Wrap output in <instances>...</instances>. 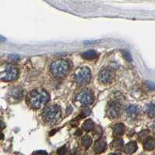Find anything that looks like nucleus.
Returning a JSON list of instances; mask_svg holds the SVG:
<instances>
[{"mask_svg": "<svg viewBox=\"0 0 155 155\" xmlns=\"http://www.w3.org/2000/svg\"><path fill=\"white\" fill-rule=\"evenodd\" d=\"M27 99L31 108L38 109L49 101V95L43 90H34L28 94Z\"/></svg>", "mask_w": 155, "mask_h": 155, "instance_id": "1", "label": "nucleus"}, {"mask_svg": "<svg viewBox=\"0 0 155 155\" xmlns=\"http://www.w3.org/2000/svg\"><path fill=\"white\" fill-rule=\"evenodd\" d=\"M143 147L145 150H151L154 149L155 147V140L154 139L150 137L145 140L143 143Z\"/></svg>", "mask_w": 155, "mask_h": 155, "instance_id": "12", "label": "nucleus"}, {"mask_svg": "<svg viewBox=\"0 0 155 155\" xmlns=\"http://www.w3.org/2000/svg\"><path fill=\"white\" fill-rule=\"evenodd\" d=\"M121 105L117 102H111L108 105V114L111 118H117L120 115Z\"/></svg>", "mask_w": 155, "mask_h": 155, "instance_id": "7", "label": "nucleus"}, {"mask_svg": "<svg viewBox=\"0 0 155 155\" xmlns=\"http://www.w3.org/2000/svg\"><path fill=\"white\" fill-rule=\"evenodd\" d=\"M126 112L128 116L133 118V117H136L137 115L139 112V109L135 105H129L126 107Z\"/></svg>", "mask_w": 155, "mask_h": 155, "instance_id": "10", "label": "nucleus"}, {"mask_svg": "<svg viewBox=\"0 0 155 155\" xmlns=\"http://www.w3.org/2000/svg\"><path fill=\"white\" fill-rule=\"evenodd\" d=\"M112 155H122V154H121L120 153H113Z\"/></svg>", "mask_w": 155, "mask_h": 155, "instance_id": "26", "label": "nucleus"}, {"mask_svg": "<svg viewBox=\"0 0 155 155\" xmlns=\"http://www.w3.org/2000/svg\"><path fill=\"white\" fill-rule=\"evenodd\" d=\"M94 128V122L91 119H87L84 122L83 124V129L85 131H91Z\"/></svg>", "mask_w": 155, "mask_h": 155, "instance_id": "15", "label": "nucleus"}, {"mask_svg": "<svg viewBox=\"0 0 155 155\" xmlns=\"http://www.w3.org/2000/svg\"><path fill=\"white\" fill-rule=\"evenodd\" d=\"M146 112L150 117H153L155 115V104L153 103L148 104L146 106Z\"/></svg>", "mask_w": 155, "mask_h": 155, "instance_id": "17", "label": "nucleus"}, {"mask_svg": "<svg viewBox=\"0 0 155 155\" xmlns=\"http://www.w3.org/2000/svg\"><path fill=\"white\" fill-rule=\"evenodd\" d=\"M147 87L150 90H154L155 89V84L153 82H150V81H147Z\"/></svg>", "mask_w": 155, "mask_h": 155, "instance_id": "22", "label": "nucleus"}, {"mask_svg": "<svg viewBox=\"0 0 155 155\" xmlns=\"http://www.w3.org/2000/svg\"><path fill=\"white\" fill-rule=\"evenodd\" d=\"M91 111L90 109H88V108L84 109V111L81 112V115H80V118H85V117H87V115H89L90 114H91Z\"/></svg>", "mask_w": 155, "mask_h": 155, "instance_id": "20", "label": "nucleus"}, {"mask_svg": "<svg viewBox=\"0 0 155 155\" xmlns=\"http://www.w3.org/2000/svg\"><path fill=\"white\" fill-rule=\"evenodd\" d=\"M137 143L133 141V142H130L127 143L125 147V152L127 153H133L137 150Z\"/></svg>", "mask_w": 155, "mask_h": 155, "instance_id": "13", "label": "nucleus"}, {"mask_svg": "<svg viewBox=\"0 0 155 155\" xmlns=\"http://www.w3.org/2000/svg\"><path fill=\"white\" fill-rule=\"evenodd\" d=\"M4 138V135L2 133H0V140H2Z\"/></svg>", "mask_w": 155, "mask_h": 155, "instance_id": "25", "label": "nucleus"}, {"mask_svg": "<svg viewBox=\"0 0 155 155\" xmlns=\"http://www.w3.org/2000/svg\"><path fill=\"white\" fill-rule=\"evenodd\" d=\"M9 97L11 100L20 101L23 97V91L20 87H14L9 92Z\"/></svg>", "mask_w": 155, "mask_h": 155, "instance_id": "9", "label": "nucleus"}, {"mask_svg": "<svg viewBox=\"0 0 155 155\" xmlns=\"http://www.w3.org/2000/svg\"><path fill=\"white\" fill-rule=\"evenodd\" d=\"M97 56V53L94 51V50H88V51H84L82 54V57L85 59H94Z\"/></svg>", "mask_w": 155, "mask_h": 155, "instance_id": "14", "label": "nucleus"}, {"mask_svg": "<svg viewBox=\"0 0 155 155\" xmlns=\"http://www.w3.org/2000/svg\"><path fill=\"white\" fill-rule=\"evenodd\" d=\"M123 145V141L122 140H115L113 142L111 143V146L112 147L116 148V149H119V148H121Z\"/></svg>", "mask_w": 155, "mask_h": 155, "instance_id": "19", "label": "nucleus"}, {"mask_svg": "<svg viewBox=\"0 0 155 155\" xmlns=\"http://www.w3.org/2000/svg\"><path fill=\"white\" fill-rule=\"evenodd\" d=\"M92 143V140L90 137H85L82 139V145L85 148H88Z\"/></svg>", "mask_w": 155, "mask_h": 155, "instance_id": "18", "label": "nucleus"}, {"mask_svg": "<svg viewBox=\"0 0 155 155\" xmlns=\"http://www.w3.org/2000/svg\"><path fill=\"white\" fill-rule=\"evenodd\" d=\"M126 127L123 124H117L114 127V133L117 136H121L124 133Z\"/></svg>", "mask_w": 155, "mask_h": 155, "instance_id": "16", "label": "nucleus"}, {"mask_svg": "<svg viewBox=\"0 0 155 155\" xmlns=\"http://www.w3.org/2000/svg\"><path fill=\"white\" fill-rule=\"evenodd\" d=\"M106 148V143L104 141L101 140H98L97 142L95 143L94 144V150L96 153H99L103 152L105 150Z\"/></svg>", "mask_w": 155, "mask_h": 155, "instance_id": "11", "label": "nucleus"}, {"mask_svg": "<svg viewBox=\"0 0 155 155\" xmlns=\"http://www.w3.org/2000/svg\"><path fill=\"white\" fill-rule=\"evenodd\" d=\"M18 77V69L13 65H4L0 67V81L8 82L14 81Z\"/></svg>", "mask_w": 155, "mask_h": 155, "instance_id": "2", "label": "nucleus"}, {"mask_svg": "<svg viewBox=\"0 0 155 155\" xmlns=\"http://www.w3.org/2000/svg\"><path fill=\"white\" fill-rule=\"evenodd\" d=\"M76 100L82 105L87 106L91 104L94 101L93 92L91 90H84L77 94Z\"/></svg>", "mask_w": 155, "mask_h": 155, "instance_id": "5", "label": "nucleus"}, {"mask_svg": "<svg viewBox=\"0 0 155 155\" xmlns=\"http://www.w3.org/2000/svg\"><path fill=\"white\" fill-rule=\"evenodd\" d=\"M113 77V73L111 70L107 69H104L101 70L99 74V80L102 84H108L112 80Z\"/></svg>", "mask_w": 155, "mask_h": 155, "instance_id": "8", "label": "nucleus"}, {"mask_svg": "<svg viewBox=\"0 0 155 155\" xmlns=\"http://www.w3.org/2000/svg\"><path fill=\"white\" fill-rule=\"evenodd\" d=\"M91 73L88 67H81L77 69L74 74L75 81L79 84H87L91 80Z\"/></svg>", "mask_w": 155, "mask_h": 155, "instance_id": "4", "label": "nucleus"}, {"mask_svg": "<svg viewBox=\"0 0 155 155\" xmlns=\"http://www.w3.org/2000/svg\"><path fill=\"white\" fill-rule=\"evenodd\" d=\"M60 108L58 106H51L46 108L44 112V116L47 121L52 122L55 121L60 117Z\"/></svg>", "mask_w": 155, "mask_h": 155, "instance_id": "6", "label": "nucleus"}, {"mask_svg": "<svg viewBox=\"0 0 155 155\" xmlns=\"http://www.w3.org/2000/svg\"><path fill=\"white\" fill-rule=\"evenodd\" d=\"M33 155H48V153L44 150H38V151L35 152Z\"/></svg>", "mask_w": 155, "mask_h": 155, "instance_id": "24", "label": "nucleus"}, {"mask_svg": "<svg viewBox=\"0 0 155 155\" xmlns=\"http://www.w3.org/2000/svg\"><path fill=\"white\" fill-rule=\"evenodd\" d=\"M66 152H67V150H66V147H62L61 149L58 150V154H59V155H66Z\"/></svg>", "mask_w": 155, "mask_h": 155, "instance_id": "23", "label": "nucleus"}, {"mask_svg": "<svg viewBox=\"0 0 155 155\" xmlns=\"http://www.w3.org/2000/svg\"><path fill=\"white\" fill-rule=\"evenodd\" d=\"M123 54H124L125 58H126V60L129 61V62L132 61L131 55H130V53L129 52V51H123Z\"/></svg>", "mask_w": 155, "mask_h": 155, "instance_id": "21", "label": "nucleus"}, {"mask_svg": "<svg viewBox=\"0 0 155 155\" xmlns=\"http://www.w3.org/2000/svg\"><path fill=\"white\" fill-rule=\"evenodd\" d=\"M69 71V64L63 59L53 62L51 65V72L53 76L57 78H62L66 77Z\"/></svg>", "mask_w": 155, "mask_h": 155, "instance_id": "3", "label": "nucleus"}]
</instances>
